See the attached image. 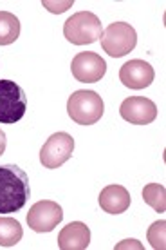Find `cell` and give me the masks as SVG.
I'll return each instance as SVG.
<instances>
[{
  "label": "cell",
  "instance_id": "1",
  "mask_svg": "<svg viewBox=\"0 0 166 250\" xmlns=\"http://www.w3.org/2000/svg\"><path fill=\"white\" fill-rule=\"evenodd\" d=\"M31 196L29 178L18 165H0V214L18 212Z\"/></svg>",
  "mask_w": 166,
  "mask_h": 250
},
{
  "label": "cell",
  "instance_id": "2",
  "mask_svg": "<svg viewBox=\"0 0 166 250\" xmlns=\"http://www.w3.org/2000/svg\"><path fill=\"white\" fill-rule=\"evenodd\" d=\"M105 113V104L101 96L94 91H76L69 96L67 114L78 125H94L101 120Z\"/></svg>",
  "mask_w": 166,
  "mask_h": 250
},
{
  "label": "cell",
  "instance_id": "3",
  "mask_svg": "<svg viewBox=\"0 0 166 250\" xmlns=\"http://www.w3.org/2000/svg\"><path fill=\"white\" fill-rule=\"evenodd\" d=\"M101 22L91 11H80L69 17L63 24V37L74 45L94 44L101 38Z\"/></svg>",
  "mask_w": 166,
  "mask_h": 250
},
{
  "label": "cell",
  "instance_id": "4",
  "mask_svg": "<svg viewBox=\"0 0 166 250\" xmlns=\"http://www.w3.org/2000/svg\"><path fill=\"white\" fill-rule=\"evenodd\" d=\"M101 47L112 58H121L137 45V33L127 22H114L101 33Z\"/></svg>",
  "mask_w": 166,
  "mask_h": 250
},
{
  "label": "cell",
  "instance_id": "5",
  "mask_svg": "<svg viewBox=\"0 0 166 250\" xmlns=\"http://www.w3.org/2000/svg\"><path fill=\"white\" fill-rule=\"evenodd\" d=\"M27 111L24 89L13 80H0V124H17Z\"/></svg>",
  "mask_w": 166,
  "mask_h": 250
},
{
  "label": "cell",
  "instance_id": "6",
  "mask_svg": "<svg viewBox=\"0 0 166 250\" xmlns=\"http://www.w3.org/2000/svg\"><path fill=\"white\" fill-rule=\"evenodd\" d=\"M74 152V138L69 132H55L40 149V163L45 169H58Z\"/></svg>",
  "mask_w": 166,
  "mask_h": 250
},
{
  "label": "cell",
  "instance_id": "7",
  "mask_svg": "<svg viewBox=\"0 0 166 250\" xmlns=\"http://www.w3.org/2000/svg\"><path fill=\"white\" fill-rule=\"evenodd\" d=\"M63 219V210L62 207L58 205L56 201L51 200H42L35 203L27 212V225L29 229L38 234L43 232L55 230L58 223Z\"/></svg>",
  "mask_w": 166,
  "mask_h": 250
},
{
  "label": "cell",
  "instance_id": "8",
  "mask_svg": "<svg viewBox=\"0 0 166 250\" xmlns=\"http://www.w3.org/2000/svg\"><path fill=\"white\" fill-rule=\"evenodd\" d=\"M71 71L73 76L78 82L83 83H96L105 76L107 73V63L98 53L92 51H83L78 53L71 62Z\"/></svg>",
  "mask_w": 166,
  "mask_h": 250
},
{
  "label": "cell",
  "instance_id": "9",
  "mask_svg": "<svg viewBox=\"0 0 166 250\" xmlns=\"http://www.w3.org/2000/svg\"><path fill=\"white\" fill-rule=\"evenodd\" d=\"M119 114L125 122L134 125H148L157 118V105L145 96H130L123 100Z\"/></svg>",
  "mask_w": 166,
  "mask_h": 250
},
{
  "label": "cell",
  "instance_id": "10",
  "mask_svg": "<svg viewBox=\"0 0 166 250\" xmlns=\"http://www.w3.org/2000/svg\"><path fill=\"white\" fill-rule=\"evenodd\" d=\"M154 67L145 60H139V58L123 63L119 69V80L129 89H145L154 82Z\"/></svg>",
  "mask_w": 166,
  "mask_h": 250
},
{
  "label": "cell",
  "instance_id": "11",
  "mask_svg": "<svg viewBox=\"0 0 166 250\" xmlns=\"http://www.w3.org/2000/svg\"><path fill=\"white\" fill-rule=\"evenodd\" d=\"M91 245V230L85 223L73 221L58 234V247L62 250H85Z\"/></svg>",
  "mask_w": 166,
  "mask_h": 250
},
{
  "label": "cell",
  "instance_id": "12",
  "mask_svg": "<svg viewBox=\"0 0 166 250\" xmlns=\"http://www.w3.org/2000/svg\"><path fill=\"white\" fill-rule=\"evenodd\" d=\"M99 207L107 214H121L130 207V192L123 185H109L99 192Z\"/></svg>",
  "mask_w": 166,
  "mask_h": 250
},
{
  "label": "cell",
  "instance_id": "13",
  "mask_svg": "<svg viewBox=\"0 0 166 250\" xmlns=\"http://www.w3.org/2000/svg\"><path fill=\"white\" fill-rule=\"evenodd\" d=\"M20 37V20L9 11H0V45H9Z\"/></svg>",
  "mask_w": 166,
  "mask_h": 250
},
{
  "label": "cell",
  "instance_id": "14",
  "mask_svg": "<svg viewBox=\"0 0 166 250\" xmlns=\"http://www.w3.org/2000/svg\"><path fill=\"white\" fill-rule=\"evenodd\" d=\"M24 236V229L15 218L0 216V247H15Z\"/></svg>",
  "mask_w": 166,
  "mask_h": 250
},
{
  "label": "cell",
  "instance_id": "15",
  "mask_svg": "<svg viewBox=\"0 0 166 250\" xmlns=\"http://www.w3.org/2000/svg\"><path fill=\"white\" fill-rule=\"evenodd\" d=\"M143 200L147 205H150L155 212L166 210V188L161 183H148L143 188Z\"/></svg>",
  "mask_w": 166,
  "mask_h": 250
},
{
  "label": "cell",
  "instance_id": "16",
  "mask_svg": "<svg viewBox=\"0 0 166 250\" xmlns=\"http://www.w3.org/2000/svg\"><path fill=\"white\" fill-rule=\"evenodd\" d=\"M147 236H148L150 245H152V249L165 250L166 249V221L165 219L152 223V227H150L147 232Z\"/></svg>",
  "mask_w": 166,
  "mask_h": 250
},
{
  "label": "cell",
  "instance_id": "17",
  "mask_svg": "<svg viewBox=\"0 0 166 250\" xmlns=\"http://www.w3.org/2000/svg\"><path fill=\"white\" fill-rule=\"evenodd\" d=\"M42 4L47 7L51 13H63L67 7L73 6V0H67V2H63V4H60V2H58V4H56V2H42Z\"/></svg>",
  "mask_w": 166,
  "mask_h": 250
},
{
  "label": "cell",
  "instance_id": "18",
  "mask_svg": "<svg viewBox=\"0 0 166 250\" xmlns=\"http://www.w3.org/2000/svg\"><path fill=\"white\" fill-rule=\"evenodd\" d=\"M143 249L141 247V243H137V241H135V239H125V243H119L116 247V249Z\"/></svg>",
  "mask_w": 166,
  "mask_h": 250
},
{
  "label": "cell",
  "instance_id": "19",
  "mask_svg": "<svg viewBox=\"0 0 166 250\" xmlns=\"http://www.w3.org/2000/svg\"><path fill=\"white\" fill-rule=\"evenodd\" d=\"M6 144H7L6 132L0 129V156H2V154H4V150H6Z\"/></svg>",
  "mask_w": 166,
  "mask_h": 250
}]
</instances>
